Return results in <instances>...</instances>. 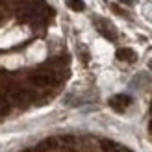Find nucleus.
Masks as SVG:
<instances>
[{"instance_id":"nucleus-7","label":"nucleus","mask_w":152,"mask_h":152,"mask_svg":"<svg viewBox=\"0 0 152 152\" xmlns=\"http://www.w3.org/2000/svg\"><path fill=\"white\" fill-rule=\"evenodd\" d=\"M56 147H58V141L54 137H50V139L41 141L39 145H37V150H50V148H56Z\"/></svg>"},{"instance_id":"nucleus-10","label":"nucleus","mask_w":152,"mask_h":152,"mask_svg":"<svg viewBox=\"0 0 152 152\" xmlns=\"http://www.w3.org/2000/svg\"><path fill=\"white\" fill-rule=\"evenodd\" d=\"M119 2H121V4H126V6H132L135 0H119Z\"/></svg>"},{"instance_id":"nucleus-3","label":"nucleus","mask_w":152,"mask_h":152,"mask_svg":"<svg viewBox=\"0 0 152 152\" xmlns=\"http://www.w3.org/2000/svg\"><path fill=\"white\" fill-rule=\"evenodd\" d=\"M96 28H98V32H100L106 39H110V41H115L117 39V34H115V30H113V26L110 24L108 20H104V19H98L96 20Z\"/></svg>"},{"instance_id":"nucleus-9","label":"nucleus","mask_w":152,"mask_h":152,"mask_svg":"<svg viewBox=\"0 0 152 152\" xmlns=\"http://www.w3.org/2000/svg\"><path fill=\"white\" fill-rule=\"evenodd\" d=\"M6 111H7V102L0 98V113H6Z\"/></svg>"},{"instance_id":"nucleus-2","label":"nucleus","mask_w":152,"mask_h":152,"mask_svg":"<svg viewBox=\"0 0 152 152\" xmlns=\"http://www.w3.org/2000/svg\"><path fill=\"white\" fill-rule=\"evenodd\" d=\"M130 104H132V96H128V95H115L110 98V106L115 111H124Z\"/></svg>"},{"instance_id":"nucleus-1","label":"nucleus","mask_w":152,"mask_h":152,"mask_svg":"<svg viewBox=\"0 0 152 152\" xmlns=\"http://www.w3.org/2000/svg\"><path fill=\"white\" fill-rule=\"evenodd\" d=\"M30 80H32V83L37 86V87H47V86H50V83L54 82V76L50 72H47V71H39V72H34L30 76Z\"/></svg>"},{"instance_id":"nucleus-6","label":"nucleus","mask_w":152,"mask_h":152,"mask_svg":"<svg viewBox=\"0 0 152 152\" xmlns=\"http://www.w3.org/2000/svg\"><path fill=\"white\" fill-rule=\"evenodd\" d=\"M115 56H117V59H121V61H130V63L137 59V54H135L132 48H119Z\"/></svg>"},{"instance_id":"nucleus-4","label":"nucleus","mask_w":152,"mask_h":152,"mask_svg":"<svg viewBox=\"0 0 152 152\" xmlns=\"http://www.w3.org/2000/svg\"><path fill=\"white\" fill-rule=\"evenodd\" d=\"M10 98H11L15 104H19V106H26L30 100H32L30 93H26L24 89H13L11 93H10Z\"/></svg>"},{"instance_id":"nucleus-11","label":"nucleus","mask_w":152,"mask_h":152,"mask_svg":"<svg viewBox=\"0 0 152 152\" xmlns=\"http://www.w3.org/2000/svg\"><path fill=\"white\" fill-rule=\"evenodd\" d=\"M148 67H150V71H152V59H150V61H148Z\"/></svg>"},{"instance_id":"nucleus-8","label":"nucleus","mask_w":152,"mask_h":152,"mask_svg":"<svg viewBox=\"0 0 152 152\" xmlns=\"http://www.w3.org/2000/svg\"><path fill=\"white\" fill-rule=\"evenodd\" d=\"M67 6H69L72 11H83V10H86L83 0H67Z\"/></svg>"},{"instance_id":"nucleus-12","label":"nucleus","mask_w":152,"mask_h":152,"mask_svg":"<svg viewBox=\"0 0 152 152\" xmlns=\"http://www.w3.org/2000/svg\"><path fill=\"white\" fill-rule=\"evenodd\" d=\"M148 128H150V132H152V121H150V126H148Z\"/></svg>"},{"instance_id":"nucleus-5","label":"nucleus","mask_w":152,"mask_h":152,"mask_svg":"<svg viewBox=\"0 0 152 152\" xmlns=\"http://www.w3.org/2000/svg\"><path fill=\"white\" fill-rule=\"evenodd\" d=\"M100 147H102L104 152H130V150H126L123 145H119V143L111 141V139H102L100 141Z\"/></svg>"}]
</instances>
